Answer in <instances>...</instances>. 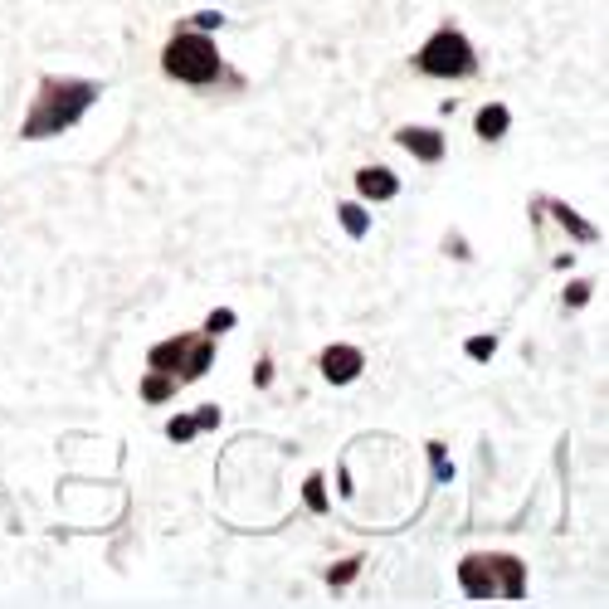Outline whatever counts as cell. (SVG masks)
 Masks as SVG:
<instances>
[{
  "label": "cell",
  "instance_id": "cell-10",
  "mask_svg": "<svg viewBox=\"0 0 609 609\" xmlns=\"http://www.w3.org/2000/svg\"><path fill=\"white\" fill-rule=\"evenodd\" d=\"M473 127H478V137H483V142H497V137L512 127V113L493 103V108H483V113H478V122H473Z\"/></svg>",
  "mask_w": 609,
  "mask_h": 609
},
{
  "label": "cell",
  "instance_id": "cell-3",
  "mask_svg": "<svg viewBox=\"0 0 609 609\" xmlns=\"http://www.w3.org/2000/svg\"><path fill=\"white\" fill-rule=\"evenodd\" d=\"M161 69H166V78L191 83V88H210L215 78L225 74V69H220V49H215V39L195 35V30H181V35L166 44Z\"/></svg>",
  "mask_w": 609,
  "mask_h": 609
},
{
  "label": "cell",
  "instance_id": "cell-17",
  "mask_svg": "<svg viewBox=\"0 0 609 609\" xmlns=\"http://www.w3.org/2000/svg\"><path fill=\"white\" fill-rule=\"evenodd\" d=\"M566 303H571V307H585V303H590V283H585V278H580V283H571Z\"/></svg>",
  "mask_w": 609,
  "mask_h": 609
},
{
  "label": "cell",
  "instance_id": "cell-7",
  "mask_svg": "<svg viewBox=\"0 0 609 609\" xmlns=\"http://www.w3.org/2000/svg\"><path fill=\"white\" fill-rule=\"evenodd\" d=\"M395 142L405 147L410 156H419V161H444V132H434V127H400L395 132Z\"/></svg>",
  "mask_w": 609,
  "mask_h": 609
},
{
  "label": "cell",
  "instance_id": "cell-8",
  "mask_svg": "<svg viewBox=\"0 0 609 609\" xmlns=\"http://www.w3.org/2000/svg\"><path fill=\"white\" fill-rule=\"evenodd\" d=\"M356 191L366 195V200H390V195L400 191V176L385 171V166H366V171H356Z\"/></svg>",
  "mask_w": 609,
  "mask_h": 609
},
{
  "label": "cell",
  "instance_id": "cell-18",
  "mask_svg": "<svg viewBox=\"0 0 609 609\" xmlns=\"http://www.w3.org/2000/svg\"><path fill=\"white\" fill-rule=\"evenodd\" d=\"M191 434H195V419H176V424H171V439H176V444H186Z\"/></svg>",
  "mask_w": 609,
  "mask_h": 609
},
{
  "label": "cell",
  "instance_id": "cell-4",
  "mask_svg": "<svg viewBox=\"0 0 609 609\" xmlns=\"http://www.w3.org/2000/svg\"><path fill=\"white\" fill-rule=\"evenodd\" d=\"M415 69L429 78H473L478 74V54H473V44L458 30H439L415 54Z\"/></svg>",
  "mask_w": 609,
  "mask_h": 609
},
{
  "label": "cell",
  "instance_id": "cell-15",
  "mask_svg": "<svg viewBox=\"0 0 609 609\" xmlns=\"http://www.w3.org/2000/svg\"><path fill=\"white\" fill-rule=\"evenodd\" d=\"M307 507H312V512H322V507H327V497H322V478H307Z\"/></svg>",
  "mask_w": 609,
  "mask_h": 609
},
{
  "label": "cell",
  "instance_id": "cell-14",
  "mask_svg": "<svg viewBox=\"0 0 609 609\" xmlns=\"http://www.w3.org/2000/svg\"><path fill=\"white\" fill-rule=\"evenodd\" d=\"M493 337H473V342H468V356H473V361H488V356H493Z\"/></svg>",
  "mask_w": 609,
  "mask_h": 609
},
{
  "label": "cell",
  "instance_id": "cell-9",
  "mask_svg": "<svg viewBox=\"0 0 609 609\" xmlns=\"http://www.w3.org/2000/svg\"><path fill=\"white\" fill-rule=\"evenodd\" d=\"M546 210H551V215H556V220H561V225L571 229L575 239H580V244H595V239H600V229L595 225H585V220H580V215H575L571 205H561V200H551V205H546Z\"/></svg>",
  "mask_w": 609,
  "mask_h": 609
},
{
  "label": "cell",
  "instance_id": "cell-11",
  "mask_svg": "<svg viewBox=\"0 0 609 609\" xmlns=\"http://www.w3.org/2000/svg\"><path fill=\"white\" fill-rule=\"evenodd\" d=\"M176 390H181V381H176V376H161V371H152V376L142 381V395H147L152 405H161V400H171Z\"/></svg>",
  "mask_w": 609,
  "mask_h": 609
},
{
  "label": "cell",
  "instance_id": "cell-12",
  "mask_svg": "<svg viewBox=\"0 0 609 609\" xmlns=\"http://www.w3.org/2000/svg\"><path fill=\"white\" fill-rule=\"evenodd\" d=\"M337 210H342V225H346V234H351V239H361V234L371 229V220L361 215V205H337Z\"/></svg>",
  "mask_w": 609,
  "mask_h": 609
},
{
  "label": "cell",
  "instance_id": "cell-19",
  "mask_svg": "<svg viewBox=\"0 0 609 609\" xmlns=\"http://www.w3.org/2000/svg\"><path fill=\"white\" fill-rule=\"evenodd\" d=\"M229 322H234V312H229V307H220V312H215V317H210L205 327H210V332H225Z\"/></svg>",
  "mask_w": 609,
  "mask_h": 609
},
{
  "label": "cell",
  "instance_id": "cell-13",
  "mask_svg": "<svg viewBox=\"0 0 609 609\" xmlns=\"http://www.w3.org/2000/svg\"><path fill=\"white\" fill-rule=\"evenodd\" d=\"M356 571H361V561L351 556V561H342L337 571H327V580H332V585H346V580H351V575H356Z\"/></svg>",
  "mask_w": 609,
  "mask_h": 609
},
{
  "label": "cell",
  "instance_id": "cell-6",
  "mask_svg": "<svg viewBox=\"0 0 609 609\" xmlns=\"http://www.w3.org/2000/svg\"><path fill=\"white\" fill-rule=\"evenodd\" d=\"M317 366H322V376H327V381H332V385H351V381H356V376H361V366H366V356H361L356 346H327Z\"/></svg>",
  "mask_w": 609,
  "mask_h": 609
},
{
  "label": "cell",
  "instance_id": "cell-2",
  "mask_svg": "<svg viewBox=\"0 0 609 609\" xmlns=\"http://www.w3.org/2000/svg\"><path fill=\"white\" fill-rule=\"evenodd\" d=\"M458 585H463V595L468 600H522V590H527V571H522V561H512V556H468L463 566H458Z\"/></svg>",
  "mask_w": 609,
  "mask_h": 609
},
{
  "label": "cell",
  "instance_id": "cell-1",
  "mask_svg": "<svg viewBox=\"0 0 609 609\" xmlns=\"http://www.w3.org/2000/svg\"><path fill=\"white\" fill-rule=\"evenodd\" d=\"M98 93H103V88H98V83H88V78H39L35 108L25 113L20 137H25V142H39V137L69 132L78 117L98 103Z\"/></svg>",
  "mask_w": 609,
  "mask_h": 609
},
{
  "label": "cell",
  "instance_id": "cell-5",
  "mask_svg": "<svg viewBox=\"0 0 609 609\" xmlns=\"http://www.w3.org/2000/svg\"><path fill=\"white\" fill-rule=\"evenodd\" d=\"M191 351H195V332H186V337H171V342L152 346V371H161V376H176V381L186 385V366H191Z\"/></svg>",
  "mask_w": 609,
  "mask_h": 609
},
{
  "label": "cell",
  "instance_id": "cell-16",
  "mask_svg": "<svg viewBox=\"0 0 609 609\" xmlns=\"http://www.w3.org/2000/svg\"><path fill=\"white\" fill-rule=\"evenodd\" d=\"M195 429H215V424H220V410H215V405H205V410H195Z\"/></svg>",
  "mask_w": 609,
  "mask_h": 609
}]
</instances>
